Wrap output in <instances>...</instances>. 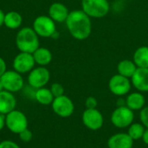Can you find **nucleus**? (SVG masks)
Segmentation results:
<instances>
[{"label": "nucleus", "mask_w": 148, "mask_h": 148, "mask_svg": "<svg viewBox=\"0 0 148 148\" xmlns=\"http://www.w3.org/2000/svg\"><path fill=\"white\" fill-rule=\"evenodd\" d=\"M65 23L69 34L76 40H85L91 35V18L82 10L70 11Z\"/></svg>", "instance_id": "f257e3e1"}, {"label": "nucleus", "mask_w": 148, "mask_h": 148, "mask_svg": "<svg viewBox=\"0 0 148 148\" xmlns=\"http://www.w3.org/2000/svg\"><path fill=\"white\" fill-rule=\"evenodd\" d=\"M146 103L145 96L141 92H134L127 95L126 99V106L133 111L141 110Z\"/></svg>", "instance_id": "f3484780"}, {"label": "nucleus", "mask_w": 148, "mask_h": 148, "mask_svg": "<svg viewBox=\"0 0 148 148\" xmlns=\"http://www.w3.org/2000/svg\"><path fill=\"white\" fill-rule=\"evenodd\" d=\"M134 111L127 106L117 107L111 114V122L118 128L128 127L134 122Z\"/></svg>", "instance_id": "39448f33"}, {"label": "nucleus", "mask_w": 148, "mask_h": 148, "mask_svg": "<svg viewBox=\"0 0 148 148\" xmlns=\"http://www.w3.org/2000/svg\"><path fill=\"white\" fill-rule=\"evenodd\" d=\"M108 88L113 95L119 97L124 96L127 95L131 90V79L120 74H116L110 78L108 82Z\"/></svg>", "instance_id": "0eeeda50"}, {"label": "nucleus", "mask_w": 148, "mask_h": 148, "mask_svg": "<svg viewBox=\"0 0 148 148\" xmlns=\"http://www.w3.org/2000/svg\"><path fill=\"white\" fill-rule=\"evenodd\" d=\"M50 91L51 93L53 94L54 97H59V96H62L64 95V88L62 84L58 83V82H56V83H53L50 87Z\"/></svg>", "instance_id": "b1692460"}, {"label": "nucleus", "mask_w": 148, "mask_h": 148, "mask_svg": "<svg viewBox=\"0 0 148 148\" xmlns=\"http://www.w3.org/2000/svg\"><path fill=\"white\" fill-rule=\"evenodd\" d=\"M3 89L10 93L20 91L23 88V78L20 73L15 70H7L0 78Z\"/></svg>", "instance_id": "6e6552de"}, {"label": "nucleus", "mask_w": 148, "mask_h": 148, "mask_svg": "<svg viewBox=\"0 0 148 148\" xmlns=\"http://www.w3.org/2000/svg\"><path fill=\"white\" fill-rule=\"evenodd\" d=\"M6 71V62L2 57H0V78Z\"/></svg>", "instance_id": "c85d7f7f"}, {"label": "nucleus", "mask_w": 148, "mask_h": 148, "mask_svg": "<svg viewBox=\"0 0 148 148\" xmlns=\"http://www.w3.org/2000/svg\"><path fill=\"white\" fill-rule=\"evenodd\" d=\"M33 57L35 62L39 66H46L49 65L52 61V53L49 49L44 47H39L33 54Z\"/></svg>", "instance_id": "a211bd4d"}, {"label": "nucleus", "mask_w": 148, "mask_h": 148, "mask_svg": "<svg viewBox=\"0 0 148 148\" xmlns=\"http://www.w3.org/2000/svg\"><path fill=\"white\" fill-rule=\"evenodd\" d=\"M54 113L62 118L70 117L75 111V105L72 100L65 95L56 97L51 104Z\"/></svg>", "instance_id": "1a4fd4ad"}, {"label": "nucleus", "mask_w": 148, "mask_h": 148, "mask_svg": "<svg viewBox=\"0 0 148 148\" xmlns=\"http://www.w3.org/2000/svg\"><path fill=\"white\" fill-rule=\"evenodd\" d=\"M50 79L49 71L42 66L33 69L28 76V82L33 88L38 89L43 88Z\"/></svg>", "instance_id": "9b49d317"}, {"label": "nucleus", "mask_w": 148, "mask_h": 148, "mask_svg": "<svg viewBox=\"0 0 148 148\" xmlns=\"http://www.w3.org/2000/svg\"><path fill=\"white\" fill-rule=\"evenodd\" d=\"M134 140L127 133H118L112 135L108 140V148H133Z\"/></svg>", "instance_id": "4468645a"}, {"label": "nucleus", "mask_w": 148, "mask_h": 148, "mask_svg": "<svg viewBox=\"0 0 148 148\" xmlns=\"http://www.w3.org/2000/svg\"><path fill=\"white\" fill-rule=\"evenodd\" d=\"M126 106V100L122 98H119L117 101V107H124Z\"/></svg>", "instance_id": "2f4dec72"}, {"label": "nucleus", "mask_w": 148, "mask_h": 148, "mask_svg": "<svg viewBox=\"0 0 148 148\" xmlns=\"http://www.w3.org/2000/svg\"><path fill=\"white\" fill-rule=\"evenodd\" d=\"M5 126V115L0 114V131Z\"/></svg>", "instance_id": "c756f323"}, {"label": "nucleus", "mask_w": 148, "mask_h": 148, "mask_svg": "<svg viewBox=\"0 0 148 148\" xmlns=\"http://www.w3.org/2000/svg\"><path fill=\"white\" fill-rule=\"evenodd\" d=\"M140 120L141 121V124L148 128V107H144L140 113Z\"/></svg>", "instance_id": "a878e982"}, {"label": "nucleus", "mask_w": 148, "mask_h": 148, "mask_svg": "<svg viewBox=\"0 0 148 148\" xmlns=\"http://www.w3.org/2000/svg\"><path fill=\"white\" fill-rule=\"evenodd\" d=\"M0 148H20V147L12 140H3L0 142Z\"/></svg>", "instance_id": "cd10ccee"}, {"label": "nucleus", "mask_w": 148, "mask_h": 148, "mask_svg": "<svg viewBox=\"0 0 148 148\" xmlns=\"http://www.w3.org/2000/svg\"><path fill=\"white\" fill-rule=\"evenodd\" d=\"M4 15L5 13H3V11L2 10H0V27L3 24V21H4Z\"/></svg>", "instance_id": "473e14b6"}, {"label": "nucleus", "mask_w": 148, "mask_h": 148, "mask_svg": "<svg viewBox=\"0 0 148 148\" xmlns=\"http://www.w3.org/2000/svg\"><path fill=\"white\" fill-rule=\"evenodd\" d=\"M16 44L20 52L33 54L39 47V36L33 28H22L16 34Z\"/></svg>", "instance_id": "f03ea898"}, {"label": "nucleus", "mask_w": 148, "mask_h": 148, "mask_svg": "<svg viewBox=\"0 0 148 148\" xmlns=\"http://www.w3.org/2000/svg\"><path fill=\"white\" fill-rule=\"evenodd\" d=\"M137 66L136 64L134 62L133 60H128V59H124L119 62V63L117 64V72L118 74L130 78L133 76V75L134 74V72L137 69Z\"/></svg>", "instance_id": "6ab92c4d"}, {"label": "nucleus", "mask_w": 148, "mask_h": 148, "mask_svg": "<svg viewBox=\"0 0 148 148\" xmlns=\"http://www.w3.org/2000/svg\"><path fill=\"white\" fill-rule=\"evenodd\" d=\"M131 82L139 92H148V68H138L131 77Z\"/></svg>", "instance_id": "ddd939ff"}, {"label": "nucleus", "mask_w": 148, "mask_h": 148, "mask_svg": "<svg viewBox=\"0 0 148 148\" xmlns=\"http://www.w3.org/2000/svg\"><path fill=\"white\" fill-rule=\"evenodd\" d=\"M83 125L92 131H97L101 129L104 123V118L97 108H86L82 116Z\"/></svg>", "instance_id": "9d476101"}, {"label": "nucleus", "mask_w": 148, "mask_h": 148, "mask_svg": "<svg viewBox=\"0 0 148 148\" xmlns=\"http://www.w3.org/2000/svg\"><path fill=\"white\" fill-rule=\"evenodd\" d=\"M133 61L137 68H148V46H140L136 49Z\"/></svg>", "instance_id": "aec40b11"}, {"label": "nucleus", "mask_w": 148, "mask_h": 148, "mask_svg": "<svg viewBox=\"0 0 148 148\" xmlns=\"http://www.w3.org/2000/svg\"><path fill=\"white\" fill-rule=\"evenodd\" d=\"M33 55L26 52H20L13 60V69L20 74L30 72L35 66Z\"/></svg>", "instance_id": "f8f14e48"}, {"label": "nucleus", "mask_w": 148, "mask_h": 148, "mask_svg": "<svg viewBox=\"0 0 148 148\" xmlns=\"http://www.w3.org/2000/svg\"><path fill=\"white\" fill-rule=\"evenodd\" d=\"M3 90H4V89H3V84H2V82H1V81H0V92H2Z\"/></svg>", "instance_id": "72a5a7b5"}, {"label": "nucleus", "mask_w": 148, "mask_h": 148, "mask_svg": "<svg viewBox=\"0 0 148 148\" xmlns=\"http://www.w3.org/2000/svg\"><path fill=\"white\" fill-rule=\"evenodd\" d=\"M85 106H86V108H90V109L96 108L98 106V101L95 97L89 96L85 101Z\"/></svg>", "instance_id": "bb28decb"}, {"label": "nucleus", "mask_w": 148, "mask_h": 148, "mask_svg": "<svg viewBox=\"0 0 148 148\" xmlns=\"http://www.w3.org/2000/svg\"><path fill=\"white\" fill-rule=\"evenodd\" d=\"M35 99L38 103L42 105H50L52 104L55 97L49 88L43 87L36 89L35 93Z\"/></svg>", "instance_id": "4be33fe9"}, {"label": "nucleus", "mask_w": 148, "mask_h": 148, "mask_svg": "<svg viewBox=\"0 0 148 148\" xmlns=\"http://www.w3.org/2000/svg\"><path fill=\"white\" fill-rule=\"evenodd\" d=\"M18 135H19L20 140L24 142V143H28V142H29L33 139V134L28 128H26L23 131H22L20 134H18Z\"/></svg>", "instance_id": "393cba45"}, {"label": "nucleus", "mask_w": 148, "mask_h": 148, "mask_svg": "<svg viewBox=\"0 0 148 148\" xmlns=\"http://www.w3.org/2000/svg\"><path fill=\"white\" fill-rule=\"evenodd\" d=\"M69 12L67 6L62 3H53L49 8V16L56 23L66 22Z\"/></svg>", "instance_id": "2eb2a0df"}, {"label": "nucleus", "mask_w": 148, "mask_h": 148, "mask_svg": "<svg viewBox=\"0 0 148 148\" xmlns=\"http://www.w3.org/2000/svg\"><path fill=\"white\" fill-rule=\"evenodd\" d=\"M142 140L146 145L148 146V128H146V130L144 132V134L142 136Z\"/></svg>", "instance_id": "7c9ffc66"}, {"label": "nucleus", "mask_w": 148, "mask_h": 148, "mask_svg": "<svg viewBox=\"0 0 148 148\" xmlns=\"http://www.w3.org/2000/svg\"><path fill=\"white\" fill-rule=\"evenodd\" d=\"M82 10L90 18H102L110 10L108 0H82Z\"/></svg>", "instance_id": "7ed1b4c3"}, {"label": "nucleus", "mask_w": 148, "mask_h": 148, "mask_svg": "<svg viewBox=\"0 0 148 148\" xmlns=\"http://www.w3.org/2000/svg\"><path fill=\"white\" fill-rule=\"evenodd\" d=\"M5 126L11 133L18 134L28 128V119L23 112L15 109L5 115Z\"/></svg>", "instance_id": "20e7f679"}, {"label": "nucleus", "mask_w": 148, "mask_h": 148, "mask_svg": "<svg viewBox=\"0 0 148 148\" xmlns=\"http://www.w3.org/2000/svg\"><path fill=\"white\" fill-rule=\"evenodd\" d=\"M22 22V16L16 11H9L4 15L3 24L10 29H18L21 26Z\"/></svg>", "instance_id": "412c9836"}, {"label": "nucleus", "mask_w": 148, "mask_h": 148, "mask_svg": "<svg viewBox=\"0 0 148 148\" xmlns=\"http://www.w3.org/2000/svg\"><path fill=\"white\" fill-rule=\"evenodd\" d=\"M146 127L141 123H132L128 127L127 134L134 140H139L142 139Z\"/></svg>", "instance_id": "5701e85b"}, {"label": "nucleus", "mask_w": 148, "mask_h": 148, "mask_svg": "<svg viewBox=\"0 0 148 148\" xmlns=\"http://www.w3.org/2000/svg\"><path fill=\"white\" fill-rule=\"evenodd\" d=\"M33 29L41 37H53L56 33V22L49 16H39L33 23Z\"/></svg>", "instance_id": "423d86ee"}, {"label": "nucleus", "mask_w": 148, "mask_h": 148, "mask_svg": "<svg viewBox=\"0 0 148 148\" xmlns=\"http://www.w3.org/2000/svg\"><path fill=\"white\" fill-rule=\"evenodd\" d=\"M16 106V100L13 95L6 90L0 92V114L6 115L11 111L15 110Z\"/></svg>", "instance_id": "dca6fc26"}]
</instances>
